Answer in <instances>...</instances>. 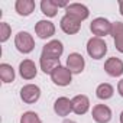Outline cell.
Returning a JSON list of instances; mask_svg holds the SVG:
<instances>
[{
	"mask_svg": "<svg viewBox=\"0 0 123 123\" xmlns=\"http://www.w3.org/2000/svg\"><path fill=\"white\" fill-rule=\"evenodd\" d=\"M87 52L93 59H101L107 52V43L101 38H91L87 42Z\"/></svg>",
	"mask_w": 123,
	"mask_h": 123,
	"instance_id": "cell-1",
	"label": "cell"
},
{
	"mask_svg": "<svg viewBox=\"0 0 123 123\" xmlns=\"http://www.w3.org/2000/svg\"><path fill=\"white\" fill-rule=\"evenodd\" d=\"M15 46H16V49H18L19 52H22V54H29V52H32L33 48H35V41H33V38H32L31 33L22 31V32H19V33L16 35V38H15Z\"/></svg>",
	"mask_w": 123,
	"mask_h": 123,
	"instance_id": "cell-2",
	"label": "cell"
},
{
	"mask_svg": "<svg viewBox=\"0 0 123 123\" xmlns=\"http://www.w3.org/2000/svg\"><path fill=\"white\" fill-rule=\"evenodd\" d=\"M90 29L91 32L97 36V38H101V36H106L109 33H111V29H113V23H110L107 19L104 18H97L91 22L90 25Z\"/></svg>",
	"mask_w": 123,
	"mask_h": 123,
	"instance_id": "cell-3",
	"label": "cell"
},
{
	"mask_svg": "<svg viewBox=\"0 0 123 123\" xmlns=\"http://www.w3.org/2000/svg\"><path fill=\"white\" fill-rule=\"evenodd\" d=\"M71 71L65 67H58L52 74H51V80L54 84L59 86V87H65L71 83Z\"/></svg>",
	"mask_w": 123,
	"mask_h": 123,
	"instance_id": "cell-4",
	"label": "cell"
},
{
	"mask_svg": "<svg viewBox=\"0 0 123 123\" xmlns=\"http://www.w3.org/2000/svg\"><path fill=\"white\" fill-rule=\"evenodd\" d=\"M39 97H41V88L35 84L23 86L22 90H20V98L28 104H32V103L38 101Z\"/></svg>",
	"mask_w": 123,
	"mask_h": 123,
	"instance_id": "cell-5",
	"label": "cell"
},
{
	"mask_svg": "<svg viewBox=\"0 0 123 123\" xmlns=\"http://www.w3.org/2000/svg\"><path fill=\"white\" fill-rule=\"evenodd\" d=\"M84 65H86V61H84V58H83L81 54L73 52V54L68 55V58H67V68H68L73 74H80V73H83Z\"/></svg>",
	"mask_w": 123,
	"mask_h": 123,
	"instance_id": "cell-6",
	"label": "cell"
},
{
	"mask_svg": "<svg viewBox=\"0 0 123 123\" xmlns=\"http://www.w3.org/2000/svg\"><path fill=\"white\" fill-rule=\"evenodd\" d=\"M65 12H67L65 15L73 16L74 19H77V20H80V22L86 20V19L88 18V15H90L88 9H87L84 5H81V3H71V5H68V6L65 7Z\"/></svg>",
	"mask_w": 123,
	"mask_h": 123,
	"instance_id": "cell-7",
	"label": "cell"
},
{
	"mask_svg": "<svg viewBox=\"0 0 123 123\" xmlns=\"http://www.w3.org/2000/svg\"><path fill=\"white\" fill-rule=\"evenodd\" d=\"M104 71L110 77H120L123 74V61L119 58H109L104 62Z\"/></svg>",
	"mask_w": 123,
	"mask_h": 123,
	"instance_id": "cell-8",
	"label": "cell"
},
{
	"mask_svg": "<svg viewBox=\"0 0 123 123\" xmlns=\"http://www.w3.org/2000/svg\"><path fill=\"white\" fill-rule=\"evenodd\" d=\"M64 52V46L59 41H51L48 42L43 49H42V56H48V58H59Z\"/></svg>",
	"mask_w": 123,
	"mask_h": 123,
	"instance_id": "cell-9",
	"label": "cell"
},
{
	"mask_svg": "<svg viewBox=\"0 0 123 123\" xmlns=\"http://www.w3.org/2000/svg\"><path fill=\"white\" fill-rule=\"evenodd\" d=\"M80 28H81V22L74 19L73 16L65 15V16H62V19H61V29L68 35H75L80 31Z\"/></svg>",
	"mask_w": 123,
	"mask_h": 123,
	"instance_id": "cell-10",
	"label": "cell"
},
{
	"mask_svg": "<svg viewBox=\"0 0 123 123\" xmlns=\"http://www.w3.org/2000/svg\"><path fill=\"white\" fill-rule=\"evenodd\" d=\"M93 119L97 123H109L111 119V110L106 104H97L93 107Z\"/></svg>",
	"mask_w": 123,
	"mask_h": 123,
	"instance_id": "cell-11",
	"label": "cell"
},
{
	"mask_svg": "<svg viewBox=\"0 0 123 123\" xmlns=\"http://www.w3.org/2000/svg\"><path fill=\"white\" fill-rule=\"evenodd\" d=\"M54 111L58 114V116H68L71 111H73V103L70 98L67 97H59L55 100L54 103Z\"/></svg>",
	"mask_w": 123,
	"mask_h": 123,
	"instance_id": "cell-12",
	"label": "cell"
},
{
	"mask_svg": "<svg viewBox=\"0 0 123 123\" xmlns=\"http://www.w3.org/2000/svg\"><path fill=\"white\" fill-rule=\"evenodd\" d=\"M35 32L41 39H46L55 33V26L49 20H39L35 26Z\"/></svg>",
	"mask_w": 123,
	"mask_h": 123,
	"instance_id": "cell-13",
	"label": "cell"
},
{
	"mask_svg": "<svg viewBox=\"0 0 123 123\" xmlns=\"http://www.w3.org/2000/svg\"><path fill=\"white\" fill-rule=\"evenodd\" d=\"M19 73H20L22 78H25V80H32V78L36 77L38 70H36V65H35L33 61H31V59H23L22 62H20V65H19Z\"/></svg>",
	"mask_w": 123,
	"mask_h": 123,
	"instance_id": "cell-14",
	"label": "cell"
},
{
	"mask_svg": "<svg viewBox=\"0 0 123 123\" xmlns=\"http://www.w3.org/2000/svg\"><path fill=\"white\" fill-rule=\"evenodd\" d=\"M67 6H68L67 3H58V2H54V0H42L41 2L42 13L46 15L48 18L56 16V12H58L59 7H67Z\"/></svg>",
	"mask_w": 123,
	"mask_h": 123,
	"instance_id": "cell-15",
	"label": "cell"
},
{
	"mask_svg": "<svg viewBox=\"0 0 123 123\" xmlns=\"http://www.w3.org/2000/svg\"><path fill=\"white\" fill-rule=\"evenodd\" d=\"M71 103H73V111L77 113V114H84V113H87V110H88V107H90V100H88V97H87V96H83V94L75 96V97L71 100Z\"/></svg>",
	"mask_w": 123,
	"mask_h": 123,
	"instance_id": "cell-16",
	"label": "cell"
},
{
	"mask_svg": "<svg viewBox=\"0 0 123 123\" xmlns=\"http://www.w3.org/2000/svg\"><path fill=\"white\" fill-rule=\"evenodd\" d=\"M111 36H113V39H114V46H116V49L123 54V23H122V22L113 23Z\"/></svg>",
	"mask_w": 123,
	"mask_h": 123,
	"instance_id": "cell-17",
	"label": "cell"
},
{
	"mask_svg": "<svg viewBox=\"0 0 123 123\" xmlns=\"http://www.w3.org/2000/svg\"><path fill=\"white\" fill-rule=\"evenodd\" d=\"M58 67H61L59 58H48L41 55V68L45 74H52Z\"/></svg>",
	"mask_w": 123,
	"mask_h": 123,
	"instance_id": "cell-18",
	"label": "cell"
},
{
	"mask_svg": "<svg viewBox=\"0 0 123 123\" xmlns=\"http://www.w3.org/2000/svg\"><path fill=\"white\" fill-rule=\"evenodd\" d=\"M15 9L20 16H29L35 10V2L33 0H18Z\"/></svg>",
	"mask_w": 123,
	"mask_h": 123,
	"instance_id": "cell-19",
	"label": "cell"
},
{
	"mask_svg": "<svg viewBox=\"0 0 123 123\" xmlns=\"http://www.w3.org/2000/svg\"><path fill=\"white\" fill-rule=\"evenodd\" d=\"M0 78L3 83H12L15 80V70L9 64H2L0 65Z\"/></svg>",
	"mask_w": 123,
	"mask_h": 123,
	"instance_id": "cell-20",
	"label": "cell"
},
{
	"mask_svg": "<svg viewBox=\"0 0 123 123\" xmlns=\"http://www.w3.org/2000/svg\"><path fill=\"white\" fill-rule=\"evenodd\" d=\"M113 93H114L113 87H111L110 84H107V83L100 84V86L97 87V90H96V96H97L100 100H109V98L113 96Z\"/></svg>",
	"mask_w": 123,
	"mask_h": 123,
	"instance_id": "cell-21",
	"label": "cell"
},
{
	"mask_svg": "<svg viewBox=\"0 0 123 123\" xmlns=\"http://www.w3.org/2000/svg\"><path fill=\"white\" fill-rule=\"evenodd\" d=\"M20 123H41V119L35 111H26L22 114Z\"/></svg>",
	"mask_w": 123,
	"mask_h": 123,
	"instance_id": "cell-22",
	"label": "cell"
},
{
	"mask_svg": "<svg viewBox=\"0 0 123 123\" xmlns=\"http://www.w3.org/2000/svg\"><path fill=\"white\" fill-rule=\"evenodd\" d=\"M10 33H12V29H10L9 23H6V22L0 23V42H6L10 38Z\"/></svg>",
	"mask_w": 123,
	"mask_h": 123,
	"instance_id": "cell-23",
	"label": "cell"
},
{
	"mask_svg": "<svg viewBox=\"0 0 123 123\" xmlns=\"http://www.w3.org/2000/svg\"><path fill=\"white\" fill-rule=\"evenodd\" d=\"M117 91H119V94L123 97V78L119 81V86H117Z\"/></svg>",
	"mask_w": 123,
	"mask_h": 123,
	"instance_id": "cell-24",
	"label": "cell"
},
{
	"mask_svg": "<svg viewBox=\"0 0 123 123\" xmlns=\"http://www.w3.org/2000/svg\"><path fill=\"white\" fill-rule=\"evenodd\" d=\"M119 10H120V15L123 16V0H122V2H119Z\"/></svg>",
	"mask_w": 123,
	"mask_h": 123,
	"instance_id": "cell-25",
	"label": "cell"
},
{
	"mask_svg": "<svg viewBox=\"0 0 123 123\" xmlns=\"http://www.w3.org/2000/svg\"><path fill=\"white\" fill-rule=\"evenodd\" d=\"M62 123H75V122H74V120H64Z\"/></svg>",
	"mask_w": 123,
	"mask_h": 123,
	"instance_id": "cell-26",
	"label": "cell"
},
{
	"mask_svg": "<svg viewBox=\"0 0 123 123\" xmlns=\"http://www.w3.org/2000/svg\"><path fill=\"white\" fill-rule=\"evenodd\" d=\"M120 123H123V111H122V114H120Z\"/></svg>",
	"mask_w": 123,
	"mask_h": 123,
	"instance_id": "cell-27",
	"label": "cell"
}]
</instances>
